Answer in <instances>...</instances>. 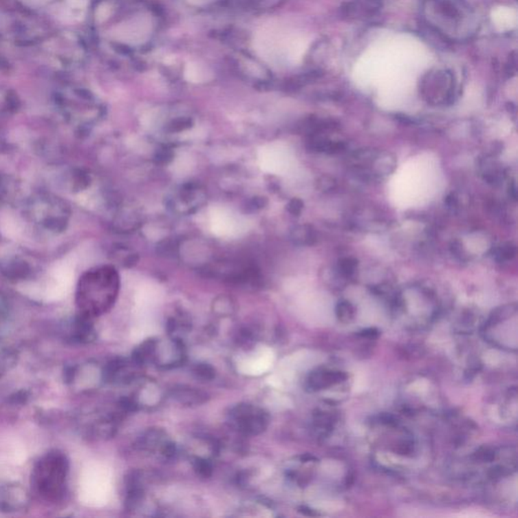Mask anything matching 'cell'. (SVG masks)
<instances>
[{
  "mask_svg": "<svg viewBox=\"0 0 518 518\" xmlns=\"http://www.w3.org/2000/svg\"><path fill=\"white\" fill-rule=\"evenodd\" d=\"M422 12L427 23L451 40H463L476 30L475 16L465 0H424Z\"/></svg>",
  "mask_w": 518,
  "mask_h": 518,
  "instance_id": "obj_1",
  "label": "cell"
},
{
  "mask_svg": "<svg viewBox=\"0 0 518 518\" xmlns=\"http://www.w3.org/2000/svg\"><path fill=\"white\" fill-rule=\"evenodd\" d=\"M420 94L429 104H453L457 98V81L448 69L429 71L420 81Z\"/></svg>",
  "mask_w": 518,
  "mask_h": 518,
  "instance_id": "obj_2",
  "label": "cell"
},
{
  "mask_svg": "<svg viewBox=\"0 0 518 518\" xmlns=\"http://www.w3.org/2000/svg\"><path fill=\"white\" fill-rule=\"evenodd\" d=\"M236 431L247 436L263 433L270 424V415L266 410L251 404H238L232 408L228 417Z\"/></svg>",
  "mask_w": 518,
  "mask_h": 518,
  "instance_id": "obj_3",
  "label": "cell"
},
{
  "mask_svg": "<svg viewBox=\"0 0 518 518\" xmlns=\"http://www.w3.org/2000/svg\"><path fill=\"white\" fill-rule=\"evenodd\" d=\"M397 167V159L390 152H380L367 169V177L382 180L394 173Z\"/></svg>",
  "mask_w": 518,
  "mask_h": 518,
  "instance_id": "obj_4",
  "label": "cell"
},
{
  "mask_svg": "<svg viewBox=\"0 0 518 518\" xmlns=\"http://www.w3.org/2000/svg\"><path fill=\"white\" fill-rule=\"evenodd\" d=\"M169 440L166 432L159 429H151L145 432L138 440V446L141 451L148 453H159L163 455L165 449L169 446Z\"/></svg>",
  "mask_w": 518,
  "mask_h": 518,
  "instance_id": "obj_5",
  "label": "cell"
},
{
  "mask_svg": "<svg viewBox=\"0 0 518 518\" xmlns=\"http://www.w3.org/2000/svg\"><path fill=\"white\" fill-rule=\"evenodd\" d=\"M171 396L178 403L184 406H197L206 403L208 395L204 391L186 385H178L171 391Z\"/></svg>",
  "mask_w": 518,
  "mask_h": 518,
  "instance_id": "obj_6",
  "label": "cell"
},
{
  "mask_svg": "<svg viewBox=\"0 0 518 518\" xmlns=\"http://www.w3.org/2000/svg\"><path fill=\"white\" fill-rule=\"evenodd\" d=\"M145 497L142 476L139 472L131 473L127 478V495L125 504L128 510H136Z\"/></svg>",
  "mask_w": 518,
  "mask_h": 518,
  "instance_id": "obj_7",
  "label": "cell"
},
{
  "mask_svg": "<svg viewBox=\"0 0 518 518\" xmlns=\"http://www.w3.org/2000/svg\"><path fill=\"white\" fill-rule=\"evenodd\" d=\"M307 146L312 151L327 154L341 153L345 151L346 148L343 142L329 139L328 137L322 135L321 132L310 135Z\"/></svg>",
  "mask_w": 518,
  "mask_h": 518,
  "instance_id": "obj_8",
  "label": "cell"
},
{
  "mask_svg": "<svg viewBox=\"0 0 518 518\" xmlns=\"http://www.w3.org/2000/svg\"><path fill=\"white\" fill-rule=\"evenodd\" d=\"M158 343L156 339H147L135 348L132 354V362L138 367H144L157 360Z\"/></svg>",
  "mask_w": 518,
  "mask_h": 518,
  "instance_id": "obj_9",
  "label": "cell"
},
{
  "mask_svg": "<svg viewBox=\"0 0 518 518\" xmlns=\"http://www.w3.org/2000/svg\"><path fill=\"white\" fill-rule=\"evenodd\" d=\"M291 240L300 246H311L317 240L316 231L311 225H300L291 231Z\"/></svg>",
  "mask_w": 518,
  "mask_h": 518,
  "instance_id": "obj_10",
  "label": "cell"
},
{
  "mask_svg": "<svg viewBox=\"0 0 518 518\" xmlns=\"http://www.w3.org/2000/svg\"><path fill=\"white\" fill-rule=\"evenodd\" d=\"M479 167H480L481 173H482L484 180H485L488 184H497L502 182V169H501L499 165L493 162V161L484 159L482 162L480 163V166Z\"/></svg>",
  "mask_w": 518,
  "mask_h": 518,
  "instance_id": "obj_11",
  "label": "cell"
},
{
  "mask_svg": "<svg viewBox=\"0 0 518 518\" xmlns=\"http://www.w3.org/2000/svg\"><path fill=\"white\" fill-rule=\"evenodd\" d=\"M193 374L197 380H203V382H210L216 377V371L214 367L206 363H197L193 367Z\"/></svg>",
  "mask_w": 518,
  "mask_h": 518,
  "instance_id": "obj_12",
  "label": "cell"
},
{
  "mask_svg": "<svg viewBox=\"0 0 518 518\" xmlns=\"http://www.w3.org/2000/svg\"><path fill=\"white\" fill-rule=\"evenodd\" d=\"M193 470L197 473V476L201 478H210L213 475V465L210 461L204 457H195L193 460Z\"/></svg>",
  "mask_w": 518,
  "mask_h": 518,
  "instance_id": "obj_13",
  "label": "cell"
},
{
  "mask_svg": "<svg viewBox=\"0 0 518 518\" xmlns=\"http://www.w3.org/2000/svg\"><path fill=\"white\" fill-rule=\"evenodd\" d=\"M358 264V260L354 259V257H345V259L339 260L337 270L341 272V274L343 277L348 279V277H352L356 274Z\"/></svg>",
  "mask_w": 518,
  "mask_h": 518,
  "instance_id": "obj_14",
  "label": "cell"
},
{
  "mask_svg": "<svg viewBox=\"0 0 518 518\" xmlns=\"http://www.w3.org/2000/svg\"><path fill=\"white\" fill-rule=\"evenodd\" d=\"M494 255H495L496 260L500 262L513 259L515 255H517V247L515 245L510 244V243H506V244H503L498 247Z\"/></svg>",
  "mask_w": 518,
  "mask_h": 518,
  "instance_id": "obj_15",
  "label": "cell"
},
{
  "mask_svg": "<svg viewBox=\"0 0 518 518\" xmlns=\"http://www.w3.org/2000/svg\"><path fill=\"white\" fill-rule=\"evenodd\" d=\"M337 186V182L334 178L331 176L323 175L317 180L318 190L324 191V193H329V191H334Z\"/></svg>",
  "mask_w": 518,
  "mask_h": 518,
  "instance_id": "obj_16",
  "label": "cell"
},
{
  "mask_svg": "<svg viewBox=\"0 0 518 518\" xmlns=\"http://www.w3.org/2000/svg\"><path fill=\"white\" fill-rule=\"evenodd\" d=\"M173 157L174 153L173 150L169 149V148H164V149H161L159 150V151H157L154 160H155V162L158 163V164H169V162L173 161Z\"/></svg>",
  "mask_w": 518,
  "mask_h": 518,
  "instance_id": "obj_17",
  "label": "cell"
},
{
  "mask_svg": "<svg viewBox=\"0 0 518 518\" xmlns=\"http://www.w3.org/2000/svg\"><path fill=\"white\" fill-rule=\"evenodd\" d=\"M303 208H304V203H303L302 199H296V197L291 199L287 206L288 212L293 216H300Z\"/></svg>",
  "mask_w": 518,
  "mask_h": 518,
  "instance_id": "obj_18",
  "label": "cell"
},
{
  "mask_svg": "<svg viewBox=\"0 0 518 518\" xmlns=\"http://www.w3.org/2000/svg\"><path fill=\"white\" fill-rule=\"evenodd\" d=\"M191 121L190 120H176L173 124L169 126V132H182V131L186 130V129L191 128Z\"/></svg>",
  "mask_w": 518,
  "mask_h": 518,
  "instance_id": "obj_19",
  "label": "cell"
},
{
  "mask_svg": "<svg viewBox=\"0 0 518 518\" xmlns=\"http://www.w3.org/2000/svg\"><path fill=\"white\" fill-rule=\"evenodd\" d=\"M337 313L343 318H347L354 314V308H352L350 303L343 301V302H341L337 305Z\"/></svg>",
  "mask_w": 518,
  "mask_h": 518,
  "instance_id": "obj_20",
  "label": "cell"
},
{
  "mask_svg": "<svg viewBox=\"0 0 518 518\" xmlns=\"http://www.w3.org/2000/svg\"><path fill=\"white\" fill-rule=\"evenodd\" d=\"M266 205H268V199H266V197H253V199H251L248 208H251L252 211H257L260 210V208H263Z\"/></svg>",
  "mask_w": 518,
  "mask_h": 518,
  "instance_id": "obj_21",
  "label": "cell"
},
{
  "mask_svg": "<svg viewBox=\"0 0 518 518\" xmlns=\"http://www.w3.org/2000/svg\"><path fill=\"white\" fill-rule=\"evenodd\" d=\"M138 257L137 255H130V257H128L126 260V263H125V266H129V268H132V266H134L135 264L137 263V261H138Z\"/></svg>",
  "mask_w": 518,
  "mask_h": 518,
  "instance_id": "obj_22",
  "label": "cell"
},
{
  "mask_svg": "<svg viewBox=\"0 0 518 518\" xmlns=\"http://www.w3.org/2000/svg\"><path fill=\"white\" fill-rule=\"evenodd\" d=\"M517 186H515V184H511L510 186H509V195H510L513 199H517Z\"/></svg>",
  "mask_w": 518,
  "mask_h": 518,
  "instance_id": "obj_23",
  "label": "cell"
},
{
  "mask_svg": "<svg viewBox=\"0 0 518 518\" xmlns=\"http://www.w3.org/2000/svg\"><path fill=\"white\" fill-rule=\"evenodd\" d=\"M28 1L31 2L32 4H43L48 0H28Z\"/></svg>",
  "mask_w": 518,
  "mask_h": 518,
  "instance_id": "obj_24",
  "label": "cell"
}]
</instances>
